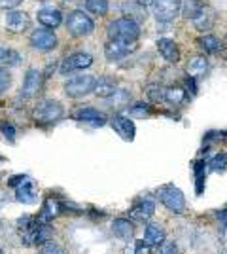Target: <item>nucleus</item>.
I'll return each instance as SVG.
<instances>
[{
	"label": "nucleus",
	"mask_w": 227,
	"mask_h": 254,
	"mask_svg": "<svg viewBox=\"0 0 227 254\" xmlns=\"http://www.w3.org/2000/svg\"><path fill=\"white\" fill-rule=\"evenodd\" d=\"M108 36L110 40H121V42H135L140 36V27L138 23L123 17V19H116L114 23L108 25Z\"/></svg>",
	"instance_id": "obj_1"
},
{
	"label": "nucleus",
	"mask_w": 227,
	"mask_h": 254,
	"mask_svg": "<svg viewBox=\"0 0 227 254\" xmlns=\"http://www.w3.org/2000/svg\"><path fill=\"white\" fill-rule=\"evenodd\" d=\"M66 31L70 32L74 38H84V36H89L95 31V25H93L89 15H86L84 11L76 10L66 19Z\"/></svg>",
	"instance_id": "obj_2"
},
{
	"label": "nucleus",
	"mask_w": 227,
	"mask_h": 254,
	"mask_svg": "<svg viewBox=\"0 0 227 254\" xmlns=\"http://www.w3.org/2000/svg\"><path fill=\"white\" fill-rule=\"evenodd\" d=\"M159 199L161 203L174 214H182L185 209V197L182 190H178L176 186L169 184V186H163L159 190Z\"/></svg>",
	"instance_id": "obj_3"
},
{
	"label": "nucleus",
	"mask_w": 227,
	"mask_h": 254,
	"mask_svg": "<svg viewBox=\"0 0 227 254\" xmlns=\"http://www.w3.org/2000/svg\"><path fill=\"white\" fill-rule=\"evenodd\" d=\"M95 80H97L95 76H89V74L76 76L72 80H68L65 84L66 97H70V99H80V97L89 95V93L93 91V87H95Z\"/></svg>",
	"instance_id": "obj_4"
},
{
	"label": "nucleus",
	"mask_w": 227,
	"mask_h": 254,
	"mask_svg": "<svg viewBox=\"0 0 227 254\" xmlns=\"http://www.w3.org/2000/svg\"><path fill=\"white\" fill-rule=\"evenodd\" d=\"M36 124H55L63 118V106L59 101H44L33 112Z\"/></svg>",
	"instance_id": "obj_5"
},
{
	"label": "nucleus",
	"mask_w": 227,
	"mask_h": 254,
	"mask_svg": "<svg viewBox=\"0 0 227 254\" xmlns=\"http://www.w3.org/2000/svg\"><path fill=\"white\" fill-rule=\"evenodd\" d=\"M153 13L157 17V21L167 23L173 21L174 17L178 15L180 6H182V0H153Z\"/></svg>",
	"instance_id": "obj_6"
},
{
	"label": "nucleus",
	"mask_w": 227,
	"mask_h": 254,
	"mask_svg": "<svg viewBox=\"0 0 227 254\" xmlns=\"http://www.w3.org/2000/svg\"><path fill=\"white\" fill-rule=\"evenodd\" d=\"M31 46L38 52H51L57 48V36H55L53 31L49 29H36V31L31 34Z\"/></svg>",
	"instance_id": "obj_7"
},
{
	"label": "nucleus",
	"mask_w": 227,
	"mask_h": 254,
	"mask_svg": "<svg viewBox=\"0 0 227 254\" xmlns=\"http://www.w3.org/2000/svg\"><path fill=\"white\" fill-rule=\"evenodd\" d=\"M42 222L38 218H33V216H23L17 222V232H19V237H21L23 245H34V239H36V233L40 230Z\"/></svg>",
	"instance_id": "obj_8"
},
{
	"label": "nucleus",
	"mask_w": 227,
	"mask_h": 254,
	"mask_svg": "<svg viewBox=\"0 0 227 254\" xmlns=\"http://www.w3.org/2000/svg\"><path fill=\"white\" fill-rule=\"evenodd\" d=\"M42 82H44V76L38 68H31L27 76H25V82H23L21 87V99H33L34 95L40 93L42 89Z\"/></svg>",
	"instance_id": "obj_9"
},
{
	"label": "nucleus",
	"mask_w": 227,
	"mask_h": 254,
	"mask_svg": "<svg viewBox=\"0 0 227 254\" xmlns=\"http://www.w3.org/2000/svg\"><path fill=\"white\" fill-rule=\"evenodd\" d=\"M91 64H93V57L89 53H74L61 63V74H68V72H74V70H84V68H89Z\"/></svg>",
	"instance_id": "obj_10"
},
{
	"label": "nucleus",
	"mask_w": 227,
	"mask_h": 254,
	"mask_svg": "<svg viewBox=\"0 0 227 254\" xmlns=\"http://www.w3.org/2000/svg\"><path fill=\"white\" fill-rule=\"evenodd\" d=\"M136 50L135 42H121V40H110L106 46H104V55L108 61H118V59H123L127 57L129 53H133Z\"/></svg>",
	"instance_id": "obj_11"
},
{
	"label": "nucleus",
	"mask_w": 227,
	"mask_h": 254,
	"mask_svg": "<svg viewBox=\"0 0 227 254\" xmlns=\"http://www.w3.org/2000/svg\"><path fill=\"white\" fill-rule=\"evenodd\" d=\"M29 15L25 13V11H19V10H11L8 11V15H6V29L11 32H23L27 31V27H29Z\"/></svg>",
	"instance_id": "obj_12"
},
{
	"label": "nucleus",
	"mask_w": 227,
	"mask_h": 254,
	"mask_svg": "<svg viewBox=\"0 0 227 254\" xmlns=\"http://www.w3.org/2000/svg\"><path fill=\"white\" fill-rule=\"evenodd\" d=\"M74 118L78 122H86V124H91V126H104L106 124V118L102 112H98L91 106H86V108H80L74 112Z\"/></svg>",
	"instance_id": "obj_13"
},
{
	"label": "nucleus",
	"mask_w": 227,
	"mask_h": 254,
	"mask_svg": "<svg viewBox=\"0 0 227 254\" xmlns=\"http://www.w3.org/2000/svg\"><path fill=\"white\" fill-rule=\"evenodd\" d=\"M135 232H136L135 224L127 218H118V220L112 222V233L121 241H131L135 237Z\"/></svg>",
	"instance_id": "obj_14"
},
{
	"label": "nucleus",
	"mask_w": 227,
	"mask_h": 254,
	"mask_svg": "<svg viewBox=\"0 0 227 254\" xmlns=\"http://www.w3.org/2000/svg\"><path fill=\"white\" fill-rule=\"evenodd\" d=\"M112 127L119 133V137L125 140H133L135 138V124L129 118H125L123 114H116L112 118Z\"/></svg>",
	"instance_id": "obj_15"
},
{
	"label": "nucleus",
	"mask_w": 227,
	"mask_h": 254,
	"mask_svg": "<svg viewBox=\"0 0 227 254\" xmlns=\"http://www.w3.org/2000/svg\"><path fill=\"white\" fill-rule=\"evenodd\" d=\"M157 50H159V53L163 55L165 61L174 63V64L180 61V50H178L176 42L171 40V38H161V40L157 42Z\"/></svg>",
	"instance_id": "obj_16"
},
{
	"label": "nucleus",
	"mask_w": 227,
	"mask_h": 254,
	"mask_svg": "<svg viewBox=\"0 0 227 254\" xmlns=\"http://www.w3.org/2000/svg\"><path fill=\"white\" fill-rule=\"evenodd\" d=\"M153 214H155V203L150 201V199H142L131 209V216L135 220H142V222L150 220Z\"/></svg>",
	"instance_id": "obj_17"
},
{
	"label": "nucleus",
	"mask_w": 227,
	"mask_h": 254,
	"mask_svg": "<svg viewBox=\"0 0 227 254\" xmlns=\"http://www.w3.org/2000/svg\"><path fill=\"white\" fill-rule=\"evenodd\" d=\"M38 21L42 23L45 29H55L63 21V13L57 8H42L38 11Z\"/></svg>",
	"instance_id": "obj_18"
},
{
	"label": "nucleus",
	"mask_w": 227,
	"mask_h": 254,
	"mask_svg": "<svg viewBox=\"0 0 227 254\" xmlns=\"http://www.w3.org/2000/svg\"><path fill=\"white\" fill-rule=\"evenodd\" d=\"M116 89H118V85H116V82L112 78H98V80H95L93 93L100 97V99H108V97L116 93Z\"/></svg>",
	"instance_id": "obj_19"
},
{
	"label": "nucleus",
	"mask_w": 227,
	"mask_h": 254,
	"mask_svg": "<svg viewBox=\"0 0 227 254\" xmlns=\"http://www.w3.org/2000/svg\"><path fill=\"white\" fill-rule=\"evenodd\" d=\"M167 239V233L163 230V226L159 224H150L148 228H146V232H144V241L150 245V247H159Z\"/></svg>",
	"instance_id": "obj_20"
},
{
	"label": "nucleus",
	"mask_w": 227,
	"mask_h": 254,
	"mask_svg": "<svg viewBox=\"0 0 227 254\" xmlns=\"http://www.w3.org/2000/svg\"><path fill=\"white\" fill-rule=\"evenodd\" d=\"M59 212H61V203L57 201V199H53V197H47L45 203H44L42 211L38 214V220L42 224H47L49 220H53Z\"/></svg>",
	"instance_id": "obj_21"
},
{
	"label": "nucleus",
	"mask_w": 227,
	"mask_h": 254,
	"mask_svg": "<svg viewBox=\"0 0 227 254\" xmlns=\"http://www.w3.org/2000/svg\"><path fill=\"white\" fill-rule=\"evenodd\" d=\"M180 10L184 13L185 19H197L201 13H203V2L201 0H182V6H180Z\"/></svg>",
	"instance_id": "obj_22"
},
{
	"label": "nucleus",
	"mask_w": 227,
	"mask_h": 254,
	"mask_svg": "<svg viewBox=\"0 0 227 254\" xmlns=\"http://www.w3.org/2000/svg\"><path fill=\"white\" fill-rule=\"evenodd\" d=\"M121 10L125 15H129V19H136V21H144L146 19V10H144V6H142L140 2H125L123 6H121Z\"/></svg>",
	"instance_id": "obj_23"
},
{
	"label": "nucleus",
	"mask_w": 227,
	"mask_h": 254,
	"mask_svg": "<svg viewBox=\"0 0 227 254\" xmlns=\"http://www.w3.org/2000/svg\"><path fill=\"white\" fill-rule=\"evenodd\" d=\"M206 70H208V61L205 57H193L187 63V74L191 78H199V76L206 74Z\"/></svg>",
	"instance_id": "obj_24"
},
{
	"label": "nucleus",
	"mask_w": 227,
	"mask_h": 254,
	"mask_svg": "<svg viewBox=\"0 0 227 254\" xmlns=\"http://www.w3.org/2000/svg\"><path fill=\"white\" fill-rule=\"evenodd\" d=\"M19 63H21V55L19 53L0 46V68L2 66H17Z\"/></svg>",
	"instance_id": "obj_25"
},
{
	"label": "nucleus",
	"mask_w": 227,
	"mask_h": 254,
	"mask_svg": "<svg viewBox=\"0 0 227 254\" xmlns=\"http://www.w3.org/2000/svg\"><path fill=\"white\" fill-rule=\"evenodd\" d=\"M17 201L21 203H34L36 199H34V190H33V182L29 179L23 180V184L17 188Z\"/></svg>",
	"instance_id": "obj_26"
},
{
	"label": "nucleus",
	"mask_w": 227,
	"mask_h": 254,
	"mask_svg": "<svg viewBox=\"0 0 227 254\" xmlns=\"http://www.w3.org/2000/svg\"><path fill=\"white\" fill-rule=\"evenodd\" d=\"M184 99H185V91L182 87H167V89H165V101H167L169 105L178 106Z\"/></svg>",
	"instance_id": "obj_27"
},
{
	"label": "nucleus",
	"mask_w": 227,
	"mask_h": 254,
	"mask_svg": "<svg viewBox=\"0 0 227 254\" xmlns=\"http://www.w3.org/2000/svg\"><path fill=\"white\" fill-rule=\"evenodd\" d=\"M197 44H199V48H201V50H205L206 53H216V52H220V48H222L216 36H210V34L201 36V38L197 40Z\"/></svg>",
	"instance_id": "obj_28"
},
{
	"label": "nucleus",
	"mask_w": 227,
	"mask_h": 254,
	"mask_svg": "<svg viewBox=\"0 0 227 254\" xmlns=\"http://www.w3.org/2000/svg\"><path fill=\"white\" fill-rule=\"evenodd\" d=\"M86 8L95 15H106L108 0H86Z\"/></svg>",
	"instance_id": "obj_29"
},
{
	"label": "nucleus",
	"mask_w": 227,
	"mask_h": 254,
	"mask_svg": "<svg viewBox=\"0 0 227 254\" xmlns=\"http://www.w3.org/2000/svg\"><path fill=\"white\" fill-rule=\"evenodd\" d=\"M146 95H148L151 103H163L165 101V87L157 84H150L146 87Z\"/></svg>",
	"instance_id": "obj_30"
},
{
	"label": "nucleus",
	"mask_w": 227,
	"mask_h": 254,
	"mask_svg": "<svg viewBox=\"0 0 227 254\" xmlns=\"http://www.w3.org/2000/svg\"><path fill=\"white\" fill-rule=\"evenodd\" d=\"M123 254H151V247L146 241H135L131 247H125Z\"/></svg>",
	"instance_id": "obj_31"
},
{
	"label": "nucleus",
	"mask_w": 227,
	"mask_h": 254,
	"mask_svg": "<svg viewBox=\"0 0 227 254\" xmlns=\"http://www.w3.org/2000/svg\"><path fill=\"white\" fill-rule=\"evenodd\" d=\"M208 167H210V171H224L227 167V156L226 154H218V156H214V158L210 159Z\"/></svg>",
	"instance_id": "obj_32"
},
{
	"label": "nucleus",
	"mask_w": 227,
	"mask_h": 254,
	"mask_svg": "<svg viewBox=\"0 0 227 254\" xmlns=\"http://www.w3.org/2000/svg\"><path fill=\"white\" fill-rule=\"evenodd\" d=\"M114 99H112V103H114V106H127V103H129L131 95L127 93V91H123V89H116V93H114Z\"/></svg>",
	"instance_id": "obj_33"
},
{
	"label": "nucleus",
	"mask_w": 227,
	"mask_h": 254,
	"mask_svg": "<svg viewBox=\"0 0 227 254\" xmlns=\"http://www.w3.org/2000/svg\"><path fill=\"white\" fill-rule=\"evenodd\" d=\"M131 114L136 118H144V116H151V108L150 105H144V103H138L131 108Z\"/></svg>",
	"instance_id": "obj_34"
},
{
	"label": "nucleus",
	"mask_w": 227,
	"mask_h": 254,
	"mask_svg": "<svg viewBox=\"0 0 227 254\" xmlns=\"http://www.w3.org/2000/svg\"><path fill=\"white\" fill-rule=\"evenodd\" d=\"M155 254H178V247L174 243H167V241H163L159 245V249H157V253Z\"/></svg>",
	"instance_id": "obj_35"
},
{
	"label": "nucleus",
	"mask_w": 227,
	"mask_h": 254,
	"mask_svg": "<svg viewBox=\"0 0 227 254\" xmlns=\"http://www.w3.org/2000/svg\"><path fill=\"white\" fill-rule=\"evenodd\" d=\"M11 84V78L8 74V70H4V68H0V93H4Z\"/></svg>",
	"instance_id": "obj_36"
},
{
	"label": "nucleus",
	"mask_w": 227,
	"mask_h": 254,
	"mask_svg": "<svg viewBox=\"0 0 227 254\" xmlns=\"http://www.w3.org/2000/svg\"><path fill=\"white\" fill-rule=\"evenodd\" d=\"M21 2L23 0H0V8H2V10H13V8H17Z\"/></svg>",
	"instance_id": "obj_37"
},
{
	"label": "nucleus",
	"mask_w": 227,
	"mask_h": 254,
	"mask_svg": "<svg viewBox=\"0 0 227 254\" xmlns=\"http://www.w3.org/2000/svg\"><path fill=\"white\" fill-rule=\"evenodd\" d=\"M218 218H220V222L224 224V239L227 241V211H222L220 214H218Z\"/></svg>",
	"instance_id": "obj_38"
},
{
	"label": "nucleus",
	"mask_w": 227,
	"mask_h": 254,
	"mask_svg": "<svg viewBox=\"0 0 227 254\" xmlns=\"http://www.w3.org/2000/svg\"><path fill=\"white\" fill-rule=\"evenodd\" d=\"M2 133H4L8 138H13V135H15V129H13L11 126H8V124H4V126H2Z\"/></svg>",
	"instance_id": "obj_39"
},
{
	"label": "nucleus",
	"mask_w": 227,
	"mask_h": 254,
	"mask_svg": "<svg viewBox=\"0 0 227 254\" xmlns=\"http://www.w3.org/2000/svg\"><path fill=\"white\" fill-rule=\"evenodd\" d=\"M138 2H140L142 6H151L153 4V0H138Z\"/></svg>",
	"instance_id": "obj_40"
},
{
	"label": "nucleus",
	"mask_w": 227,
	"mask_h": 254,
	"mask_svg": "<svg viewBox=\"0 0 227 254\" xmlns=\"http://www.w3.org/2000/svg\"><path fill=\"white\" fill-rule=\"evenodd\" d=\"M220 254H227V249H224V251H220Z\"/></svg>",
	"instance_id": "obj_41"
},
{
	"label": "nucleus",
	"mask_w": 227,
	"mask_h": 254,
	"mask_svg": "<svg viewBox=\"0 0 227 254\" xmlns=\"http://www.w3.org/2000/svg\"><path fill=\"white\" fill-rule=\"evenodd\" d=\"M0 254H2V251H0Z\"/></svg>",
	"instance_id": "obj_42"
}]
</instances>
